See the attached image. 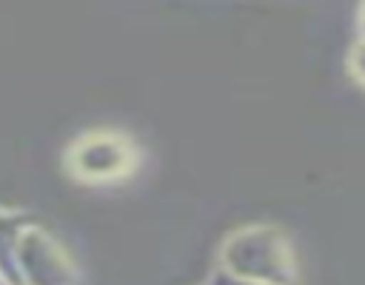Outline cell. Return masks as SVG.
Segmentation results:
<instances>
[{
	"label": "cell",
	"mask_w": 365,
	"mask_h": 285,
	"mask_svg": "<svg viewBox=\"0 0 365 285\" xmlns=\"http://www.w3.org/2000/svg\"><path fill=\"white\" fill-rule=\"evenodd\" d=\"M125 162H128V151H125V142L117 137L97 134L77 145V165L83 174L108 177V174H117L120 168H125Z\"/></svg>",
	"instance_id": "1"
},
{
	"label": "cell",
	"mask_w": 365,
	"mask_h": 285,
	"mask_svg": "<svg viewBox=\"0 0 365 285\" xmlns=\"http://www.w3.org/2000/svg\"><path fill=\"white\" fill-rule=\"evenodd\" d=\"M351 68H354V74L365 83V37H359V43H356L354 51H351Z\"/></svg>",
	"instance_id": "2"
},
{
	"label": "cell",
	"mask_w": 365,
	"mask_h": 285,
	"mask_svg": "<svg viewBox=\"0 0 365 285\" xmlns=\"http://www.w3.org/2000/svg\"><path fill=\"white\" fill-rule=\"evenodd\" d=\"M359 28H362V37H365V0H362V11H359Z\"/></svg>",
	"instance_id": "3"
}]
</instances>
